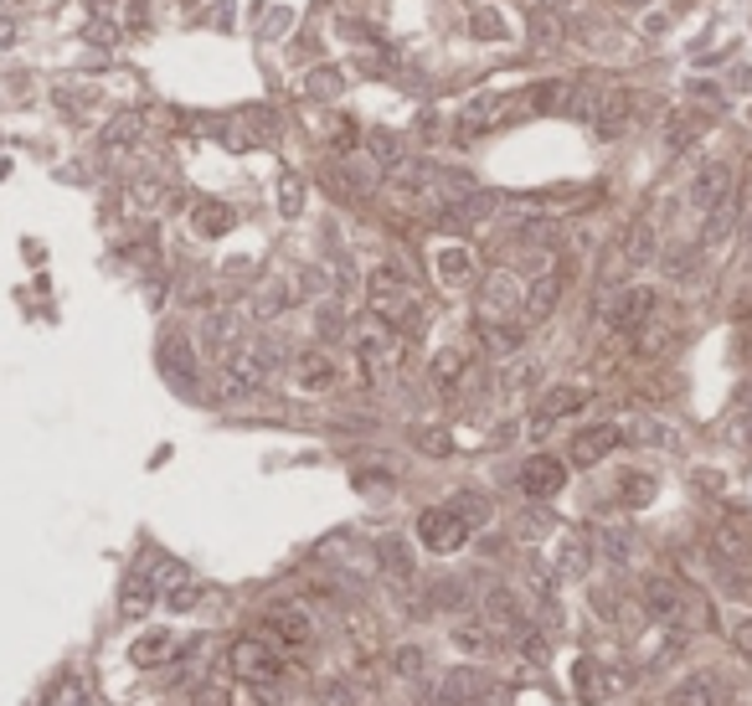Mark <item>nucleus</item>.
Listing matches in <instances>:
<instances>
[{"label": "nucleus", "mask_w": 752, "mask_h": 706, "mask_svg": "<svg viewBox=\"0 0 752 706\" xmlns=\"http://www.w3.org/2000/svg\"><path fill=\"white\" fill-rule=\"evenodd\" d=\"M629 542H634V536H629V531H603V552H609V562H624V557H629Z\"/></svg>", "instance_id": "8fccbe9b"}, {"label": "nucleus", "mask_w": 752, "mask_h": 706, "mask_svg": "<svg viewBox=\"0 0 752 706\" xmlns=\"http://www.w3.org/2000/svg\"><path fill=\"white\" fill-rule=\"evenodd\" d=\"M180 578H191V572L180 568V562H160V568H155V578H150V583H155V593H165V589H176Z\"/></svg>", "instance_id": "3c124183"}, {"label": "nucleus", "mask_w": 752, "mask_h": 706, "mask_svg": "<svg viewBox=\"0 0 752 706\" xmlns=\"http://www.w3.org/2000/svg\"><path fill=\"white\" fill-rule=\"evenodd\" d=\"M366 160H372L376 171H392V165H402V145L387 129H372L366 135Z\"/></svg>", "instance_id": "58836bf2"}, {"label": "nucleus", "mask_w": 752, "mask_h": 706, "mask_svg": "<svg viewBox=\"0 0 752 706\" xmlns=\"http://www.w3.org/2000/svg\"><path fill=\"white\" fill-rule=\"evenodd\" d=\"M737 197V165L732 160H712V165H701L691 181V207L701 216L716 212L722 201H732Z\"/></svg>", "instance_id": "2eb2a0df"}, {"label": "nucleus", "mask_w": 752, "mask_h": 706, "mask_svg": "<svg viewBox=\"0 0 752 706\" xmlns=\"http://www.w3.org/2000/svg\"><path fill=\"white\" fill-rule=\"evenodd\" d=\"M392 670L402 676V681H413V676H423L428 670V655H423V645H402L392 655Z\"/></svg>", "instance_id": "79ce46f5"}, {"label": "nucleus", "mask_w": 752, "mask_h": 706, "mask_svg": "<svg viewBox=\"0 0 752 706\" xmlns=\"http://www.w3.org/2000/svg\"><path fill=\"white\" fill-rule=\"evenodd\" d=\"M336 88H340V78H325V73H319V78H310V94H315V99H330Z\"/></svg>", "instance_id": "864d4df0"}, {"label": "nucleus", "mask_w": 752, "mask_h": 706, "mask_svg": "<svg viewBox=\"0 0 752 706\" xmlns=\"http://www.w3.org/2000/svg\"><path fill=\"white\" fill-rule=\"evenodd\" d=\"M496 109H500L496 94H479V99H469L464 109H459V119H454V135L459 139H479L490 124H496Z\"/></svg>", "instance_id": "c756f323"}, {"label": "nucleus", "mask_w": 752, "mask_h": 706, "mask_svg": "<svg viewBox=\"0 0 752 706\" xmlns=\"http://www.w3.org/2000/svg\"><path fill=\"white\" fill-rule=\"evenodd\" d=\"M654 258H660V237H654V222L650 216H634L624 237H618V263L624 269H650Z\"/></svg>", "instance_id": "aec40b11"}, {"label": "nucleus", "mask_w": 752, "mask_h": 706, "mask_svg": "<svg viewBox=\"0 0 752 706\" xmlns=\"http://www.w3.org/2000/svg\"><path fill=\"white\" fill-rule=\"evenodd\" d=\"M289 382H294V393L304 397H325L340 387V361L330 346H310V351H299L289 361Z\"/></svg>", "instance_id": "9d476101"}, {"label": "nucleus", "mask_w": 752, "mask_h": 706, "mask_svg": "<svg viewBox=\"0 0 752 706\" xmlns=\"http://www.w3.org/2000/svg\"><path fill=\"white\" fill-rule=\"evenodd\" d=\"M722 681L716 676H691V681H680V686L665 696V706H722Z\"/></svg>", "instance_id": "2f4dec72"}, {"label": "nucleus", "mask_w": 752, "mask_h": 706, "mask_svg": "<svg viewBox=\"0 0 752 706\" xmlns=\"http://www.w3.org/2000/svg\"><path fill=\"white\" fill-rule=\"evenodd\" d=\"M274 351L268 346H248L242 340L238 351H227L217 361V376H212V387H217V402H248L268 387V376H274Z\"/></svg>", "instance_id": "f03ea898"}, {"label": "nucleus", "mask_w": 752, "mask_h": 706, "mask_svg": "<svg viewBox=\"0 0 752 706\" xmlns=\"http://www.w3.org/2000/svg\"><path fill=\"white\" fill-rule=\"evenodd\" d=\"M242 686H248V702L253 706H289L284 681H242Z\"/></svg>", "instance_id": "a19ab883"}, {"label": "nucleus", "mask_w": 752, "mask_h": 706, "mask_svg": "<svg viewBox=\"0 0 752 706\" xmlns=\"http://www.w3.org/2000/svg\"><path fill=\"white\" fill-rule=\"evenodd\" d=\"M618 444H624V429H618V423H588L582 433L567 438V465H577V470H593V465H603Z\"/></svg>", "instance_id": "dca6fc26"}, {"label": "nucleus", "mask_w": 752, "mask_h": 706, "mask_svg": "<svg viewBox=\"0 0 752 706\" xmlns=\"http://www.w3.org/2000/svg\"><path fill=\"white\" fill-rule=\"evenodd\" d=\"M449 506H454L469 527H485V521H490V500H485V495H454Z\"/></svg>", "instance_id": "c03bdc74"}, {"label": "nucleus", "mask_w": 752, "mask_h": 706, "mask_svg": "<svg viewBox=\"0 0 752 706\" xmlns=\"http://www.w3.org/2000/svg\"><path fill=\"white\" fill-rule=\"evenodd\" d=\"M434 604H443V608H464V583H454V578H443V583H434Z\"/></svg>", "instance_id": "09e8293b"}, {"label": "nucleus", "mask_w": 752, "mask_h": 706, "mask_svg": "<svg viewBox=\"0 0 752 706\" xmlns=\"http://www.w3.org/2000/svg\"><path fill=\"white\" fill-rule=\"evenodd\" d=\"M469 26H475L479 41H505L511 37V21H505V11H496V5H475V11H469Z\"/></svg>", "instance_id": "4c0bfd02"}, {"label": "nucleus", "mask_w": 752, "mask_h": 706, "mask_svg": "<svg viewBox=\"0 0 752 706\" xmlns=\"http://www.w3.org/2000/svg\"><path fill=\"white\" fill-rule=\"evenodd\" d=\"M706 547H712V562L722 568L727 578V589L732 593H748L752 583V536L737 521H716L712 536H706Z\"/></svg>", "instance_id": "20e7f679"}, {"label": "nucleus", "mask_w": 752, "mask_h": 706, "mask_svg": "<svg viewBox=\"0 0 752 706\" xmlns=\"http://www.w3.org/2000/svg\"><path fill=\"white\" fill-rule=\"evenodd\" d=\"M124 207H129V212H135V216H150V212H160V186H155V181H139L135 191H129V201H124Z\"/></svg>", "instance_id": "37998d69"}, {"label": "nucleus", "mask_w": 752, "mask_h": 706, "mask_svg": "<svg viewBox=\"0 0 752 706\" xmlns=\"http://www.w3.org/2000/svg\"><path fill=\"white\" fill-rule=\"evenodd\" d=\"M351 346H356V361H361V372L372 376H387L397 372V361H402V335L392 331V325H381V320H361L356 331H351Z\"/></svg>", "instance_id": "39448f33"}, {"label": "nucleus", "mask_w": 752, "mask_h": 706, "mask_svg": "<svg viewBox=\"0 0 752 706\" xmlns=\"http://www.w3.org/2000/svg\"><path fill=\"white\" fill-rule=\"evenodd\" d=\"M618 5H629V11H639V5H654V0H618Z\"/></svg>", "instance_id": "6e6d98bb"}, {"label": "nucleus", "mask_w": 752, "mask_h": 706, "mask_svg": "<svg viewBox=\"0 0 752 706\" xmlns=\"http://www.w3.org/2000/svg\"><path fill=\"white\" fill-rule=\"evenodd\" d=\"M598 139H624L634 129V99L629 94H618V88H609V99H603V109L593 114V124H588Z\"/></svg>", "instance_id": "393cba45"}, {"label": "nucleus", "mask_w": 752, "mask_h": 706, "mask_svg": "<svg viewBox=\"0 0 752 706\" xmlns=\"http://www.w3.org/2000/svg\"><path fill=\"white\" fill-rule=\"evenodd\" d=\"M47 706H88V686L67 676V681H58V691L47 696Z\"/></svg>", "instance_id": "a18cd8bd"}, {"label": "nucleus", "mask_w": 752, "mask_h": 706, "mask_svg": "<svg viewBox=\"0 0 752 706\" xmlns=\"http://www.w3.org/2000/svg\"><path fill=\"white\" fill-rule=\"evenodd\" d=\"M639 598H644V614L650 619H660V624H670V629H686V619H691V593L680 589L670 572H650L639 583Z\"/></svg>", "instance_id": "0eeeda50"}, {"label": "nucleus", "mask_w": 752, "mask_h": 706, "mask_svg": "<svg viewBox=\"0 0 752 706\" xmlns=\"http://www.w3.org/2000/svg\"><path fill=\"white\" fill-rule=\"evenodd\" d=\"M469 536H475V527H469L454 506H428L423 516H417V542H423L428 552H438V557L464 552L469 547Z\"/></svg>", "instance_id": "423d86ee"}, {"label": "nucleus", "mask_w": 752, "mask_h": 706, "mask_svg": "<svg viewBox=\"0 0 752 706\" xmlns=\"http://www.w3.org/2000/svg\"><path fill=\"white\" fill-rule=\"evenodd\" d=\"M588 568H593V536H582V531H562V547H556L552 572L556 578H582Z\"/></svg>", "instance_id": "bb28decb"}, {"label": "nucleus", "mask_w": 752, "mask_h": 706, "mask_svg": "<svg viewBox=\"0 0 752 706\" xmlns=\"http://www.w3.org/2000/svg\"><path fill=\"white\" fill-rule=\"evenodd\" d=\"M464 376H469V351H464V346H443V351L428 361V382H434L443 397L459 393V387H464Z\"/></svg>", "instance_id": "a878e982"}, {"label": "nucleus", "mask_w": 752, "mask_h": 706, "mask_svg": "<svg viewBox=\"0 0 752 706\" xmlns=\"http://www.w3.org/2000/svg\"><path fill=\"white\" fill-rule=\"evenodd\" d=\"M366 305L381 325H392L397 335H413L423 325V295H417L413 274L402 263H376L366 278Z\"/></svg>", "instance_id": "f257e3e1"}, {"label": "nucleus", "mask_w": 752, "mask_h": 706, "mask_svg": "<svg viewBox=\"0 0 752 706\" xmlns=\"http://www.w3.org/2000/svg\"><path fill=\"white\" fill-rule=\"evenodd\" d=\"M242 346V314L238 310H212L201 320V351L222 361L227 351H238Z\"/></svg>", "instance_id": "6ab92c4d"}, {"label": "nucleus", "mask_w": 752, "mask_h": 706, "mask_svg": "<svg viewBox=\"0 0 752 706\" xmlns=\"http://www.w3.org/2000/svg\"><path fill=\"white\" fill-rule=\"evenodd\" d=\"M191 227H197V237H227L238 227V212L227 201H197L191 207Z\"/></svg>", "instance_id": "7c9ffc66"}, {"label": "nucleus", "mask_w": 752, "mask_h": 706, "mask_svg": "<svg viewBox=\"0 0 752 706\" xmlns=\"http://www.w3.org/2000/svg\"><path fill=\"white\" fill-rule=\"evenodd\" d=\"M593 402V393L582 387V382H556V387H547L541 393V402H536L531 412V433L541 438V433L552 429V423H562V418H573V412H582Z\"/></svg>", "instance_id": "4468645a"}, {"label": "nucleus", "mask_w": 752, "mask_h": 706, "mask_svg": "<svg viewBox=\"0 0 752 706\" xmlns=\"http://www.w3.org/2000/svg\"><path fill=\"white\" fill-rule=\"evenodd\" d=\"M567 94H573V78H552V83H536L531 94H526V103L541 109V114H562L567 109Z\"/></svg>", "instance_id": "e433bc0d"}, {"label": "nucleus", "mask_w": 752, "mask_h": 706, "mask_svg": "<svg viewBox=\"0 0 752 706\" xmlns=\"http://www.w3.org/2000/svg\"><path fill=\"white\" fill-rule=\"evenodd\" d=\"M434 278L443 289H475L479 284V263L464 243H438L434 248Z\"/></svg>", "instance_id": "f3484780"}, {"label": "nucleus", "mask_w": 752, "mask_h": 706, "mask_svg": "<svg viewBox=\"0 0 752 706\" xmlns=\"http://www.w3.org/2000/svg\"><path fill=\"white\" fill-rule=\"evenodd\" d=\"M376 568H381L387 583L408 589L417 578V557H413V547H408V536H381V542H376Z\"/></svg>", "instance_id": "412c9836"}, {"label": "nucleus", "mask_w": 752, "mask_h": 706, "mask_svg": "<svg viewBox=\"0 0 752 706\" xmlns=\"http://www.w3.org/2000/svg\"><path fill=\"white\" fill-rule=\"evenodd\" d=\"M227 666L238 681H284V655H278L263 634H242L227 649Z\"/></svg>", "instance_id": "6e6552de"}, {"label": "nucleus", "mask_w": 752, "mask_h": 706, "mask_svg": "<svg viewBox=\"0 0 752 706\" xmlns=\"http://www.w3.org/2000/svg\"><path fill=\"white\" fill-rule=\"evenodd\" d=\"M479 696V676L475 670H449L434 691V706H469Z\"/></svg>", "instance_id": "473e14b6"}, {"label": "nucleus", "mask_w": 752, "mask_h": 706, "mask_svg": "<svg viewBox=\"0 0 752 706\" xmlns=\"http://www.w3.org/2000/svg\"><path fill=\"white\" fill-rule=\"evenodd\" d=\"M258 634L289 660V655H310V649H315L319 629H315L310 608L299 604V598H274V604L263 608V619H258Z\"/></svg>", "instance_id": "7ed1b4c3"}, {"label": "nucleus", "mask_w": 752, "mask_h": 706, "mask_svg": "<svg viewBox=\"0 0 752 706\" xmlns=\"http://www.w3.org/2000/svg\"><path fill=\"white\" fill-rule=\"evenodd\" d=\"M475 289H479V320H515V310L526 305V284L511 269H490Z\"/></svg>", "instance_id": "f8f14e48"}, {"label": "nucleus", "mask_w": 752, "mask_h": 706, "mask_svg": "<svg viewBox=\"0 0 752 706\" xmlns=\"http://www.w3.org/2000/svg\"><path fill=\"white\" fill-rule=\"evenodd\" d=\"M201 598H206V589H201L197 578H180L176 589L160 593V604L171 608V614H191V608H201Z\"/></svg>", "instance_id": "ea45409f"}, {"label": "nucleus", "mask_w": 752, "mask_h": 706, "mask_svg": "<svg viewBox=\"0 0 752 706\" xmlns=\"http://www.w3.org/2000/svg\"><path fill=\"white\" fill-rule=\"evenodd\" d=\"M449 645L464 655V660H490L500 649V640H496V629L485 624V619H459L454 629H449Z\"/></svg>", "instance_id": "5701e85b"}, {"label": "nucleus", "mask_w": 752, "mask_h": 706, "mask_svg": "<svg viewBox=\"0 0 752 706\" xmlns=\"http://www.w3.org/2000/svg\"><path fill=\"white\" fill-rule=\"evenodd\" d=\"M562 295H567V274H562V263H556V253L541 258V269H536V278L526 284V305H521V314L526 320H552L556 305H562Z\"/></svg>", "instance_id": "ddd939ff"}, {"label": "nucleus", "mask_w": 752, "mask_h": 706, "mask_svg": "<svg viewBox=\"0 0 752 706\" xmlns=\"http://www.w3.org/2000/svg\"><path fill=\"white\" fill-rule=\"evenodd\" d=\"M284 212H299V181L284 176Z\"/></svg>", "instance_id": "5fc2aeb1"}, {"label": "nucleus", "mask_w": 752, "mask_h": 706, "mask_svg": "<svg viewBox=\"0 0 752 706\" xmlns=\"http://www.w3.org/2000/svg\"><path fill=\"white\" fill-rule=\"evenodd\" d=\"M150 608H155V583L150 578H129L120 593V614L124 619H145Z\"/></svg>", "instance_id": "f704fd0d"}, {"label": "nucleus", "mask_w": 752, "mask_h": 706, "mask_svg": "<svg viewBox=\"0 0 752 706\" xmlns=\"http://www.w3.org/2000/svg\"><path fill=\"white\" fill-rule=\"evenodd\" d=\"M417 444H423V454H434V459H443V454H449V438H443L438 429H423V433H417Z\"/></svg>", "instance_id": "603ef678"}, {"label": "nucleus", "mask_w": 752, "mask_h": 706, "mask_svg": "<svg viewBox=\"0 0 752 706\" xmlns=\"http://www.w3.org/2000/svg\"><path fill=\"white\" fill-rule=\"evenodd\" d=\"M479 340H485L490 356L511 361V356L526 346V325H521V320H479Z\"/></svg>", "instance_id": "c85d7f7f"}, {"label": "nucleus", "mask_w": 752, "mask_h": 706, "mask_svg": "<svg viewBox=\"0 0 752 706\" xmlns=\"http://www.w3.org/2000/svg\"><path fill=\"white\" fill-rule=\"evenodd\" d=\"M176 655H186V640L180 634H171V629H150V634H139L135 645H129V660L135 666H165V660H176Z\"/></svg>", "instance_id": "b1692460"}, {"label": "nucleus", "mask_w": 752, "mask_h": 706, "mask_svg": "<svg viewBox=\"0 0 752 706\" xmlns=\"http://www.w3.org/2000/svg\"><path fill=\"white\" fill-rule=\"evenodd\" d=\"M139 135H145V114H114L99 135V156L114 160V156H124V150H135Z\"/></svg>", "instance_id": "cd10ccee"}, {"label": "nucleus", "mask_w": 752, "mask_h": 706, "mask_svg": "<svg viewBox=\"0 0 752 706\" xmlns=\"http://www.w3.org/2000/svg\"><path fill=\"white\" fill-rule=\"evenodd\" d=\"M315 335H319V346H330V340H346L351 335V325H346V305L340 299H325L315 310Z\"/></svg>", "instance_id": "c9c22d12"}, {"label": "nucleus", "mask_w": 752, "mask_h": 706, "mask_svg": "<svg viewBox=\"0 0 752 706\" xmlns=\"http://www.w3.org/2000/svg\"><path fill=\"white\" fill-rule=\"evenodd\" d=\"M315 696H319V706H356V691L346 686V681H325Z\"/></svg>", "instance_id": "49530a36"}, {"label": "nucleus", "mask_w": 752, "mask_h": 706, "mask_svg": "<svg viewBox=\"0 0 752 706\" xmlns=\"http://www.w3.org/2000/svg\"><path fill=\"white\" fill-rule=\"evenodd\" d=\"M515 485L521 495L531 500V506H547L556 495L567 491V459H556V454H531L521 470H515Z\"/></svg>", "instance_id": "9b49d317"}, {"label": "nucleus", "mask_w": 752, "mask_h": 706, "mask_svg": "<svg viewBox=\"0 0 752 706\" xmlns=\"http://www.w3.org/2000/svg\"><path fill=\"white\" fill-rule=\"evenodd\" d=\"M727 634H732V645L752 660V614H737L732 624H727Z\"/></svg>", "instance_id": "de8ad7c7"}, {"label": "nucleus", "mask_w": 752, "mask_h": 706, "mask_svg": "<svg viewBox=\"0 0 752 706\" xmlns=\"http://www.w3.org/2000/svg\"><path fill=\"white\" fill-rule=\"evenodd\" d=\"M624 686H629V681L609 676L598 660H577V666H573V696L582 706H598L603 696H614V691H624Z\"/></svg>", "instance_id": "4be33fe9"}, {"label": "nucleus", "mask_w": 752, "mask_h": 706, "mask_svg": "<svg viewBox=\"0 0 752 706\" xmlns=\"http://www.w3.org/2000/svg\"><path fill=\"white\" fill-rule=\"evenodd\" d=\"M654 310H660V289H654V284H624L603 320H609L614 335H639L654 320Z\"/></svg>", "instance_id": "1a4fd4ad"}, {"label": "nucleus", "mask_w": 752, "mask_h": 706, "mask_svg": "<svg viewBox=\"0 0 752 706\" xmlns=\"http://www.w3.org/2000/svg\"><path fill=\"white\" fill-rule=\"evenodd\" d=\"M654 500V474L644 470H624L618 474V506L624 510H644Z\"/></svg>", "instance_id": "72a5a7b5"}, {"label": "nucleus", "mask_w": 752, "mask_h": 706, "mask_svg": "<svg viewBox=\"0 0 752 706\" xmlns=\"http://www.w3.org/2000/svg\"><path fill=\"white\" fill-rule=\"evenodd\" d=\"M485 624L496 629L500 640H515L521 629H531V619H526V608L511 589H485Z\"/></svg>", "instance_id": "a211bd4d"}]
</instances>
